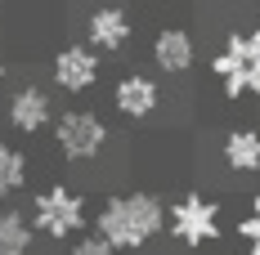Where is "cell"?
Segmentation results:
<instances>
[{
    "instance_id": "obj_1",
    "label": "cell",
    "mask_w": 260,
    "mask_h": 255,
    "mask_svg": "<svg viewBox=\"0 0 260 255\" xmlns=\"http://www.w3.org/2000/svg\"><path fill=\"white\" fill-rule=\"evenodd\" d=\"M94 233L112 251H144L153 237L166 233V206L157 193H144V188L112 193L94 215Z\"/></svg>"
},
{
    "instance_id": "obj_2",
    "label": "cell",
    "mask_w": 260,
    "mask_h": 255,
    "mask_svg": "<svg viewBox=\"0 0 260 255\" xmlns=\"http://www.w3.org/2000/svg\"><path fill=\"white\" fill-rule=\"evenodd\" d=\"M211 72L229 99H256L260 94V27L229 31L220 54L211 58Z\"/></svg>"
},
{
    "instance_id": "obj_3",
    "label": "cell",
    "mask_w": 260,
    "mask_h": 255,
    "mask_svg": "<svg viewBox=\"0 0 260 255\" xmlns=\"http://www.w3.org/2000/svg\"><path fill=\"white\" fill-rule=\"evenodd\" d=\"M31 233H41L45 242H72L85 229V197L68 184H45L31 197Z\"/></svg>"
},
{
    "instance_id": "obj_4",
    "label": "cell",
    "mask_w": 260,
    "mask_h": 255,
    "mask_svg": "<svg viewBox=\"0 0 260 255\" xmlns=\"http://www.w3.org/2000/svg\"><path fill=\"white\" fill-rule=\"evenodd\" d=\"M166 229L171 237L188 246V251H202L211 242H220V202L215 197H202V193H184L175 197V206L166 210Z\"/></svg>"
},
{
    "instance_id": "obj_5",
    "label": "cell",
    "mask_w": 260,
    "mask_h": 255,
    "mask_svg": "<svg viewBox=\"0 0 260 255\" xmlns=\"http://www.w3.org/2000/svg\"><path fill=\"white\" fill-rule=\"evenodd\" d=\"M54 148L68 161H94L108 148V121L94 107H68L54 117Z\"/></svg>"
},
{
    "instance_id": "obj_6",
    "label": "cell",
    "mask_w": 260,
    "mask_h": 255,
    "mask_svg": "<svg viewBox=\"0 0 260 255\" xmlns=\"http://www.w3.org/2000/svg\"><path fill=\"white\" fill-rule=\"evenodd\" d=\"M99 72H104V58L90 50L85 41H72V45H63L50 58V77H54V85L63 94H90L94 81H99Z\"/></svg>"
},
{
    "instance_id": "obj_7",
    "label": "cell",
    "mask_w": 260,
    "mask_h": 255,
    "mask_svg": "<svg viewBox=\"0 0 260 255\" xmlns=\"http://www.w3.org/2000/svg\"><path fill=\"white\" fill-rule=\"evenodd\" d=\"M130 36H135V18H130V9H121V5H94L85 14V45L94 54L126 50Z\"/></svg>"
},
{
    "instance_id": "obj_8",
    "label": "cell",
    "mask_w": 260,
    "mask_h": 255,
    "mask_svg": "<svg viewBox=\"0 0 260 255\" xmlns=\"http://www.w3.org/2000/svg\"><path fill=\"white\" fill-rule=\"evenodd\" d=\"M5 121H9V130H18V134H41V130L54 126V99L45 85H18L14 94H9V103H5Z\"/></svg>"
},
{
    "instance_id": "obj_9",
    "label": "cell",
    "mask_w": 260,
    "mask_h": 255,
    "mask_svg": "<svg viewBox=\"0 0 260 255\" xmlns=\"http://www.w3.org/2000/svg\"><path fill=\"white\" fill-rule=\"evenodd\" d=\"M112 107L126 117V121H148L157 107H161V90L153 77L144 72H126V77L112 85Z\"/></svg>"
},
{
    "instance_id": "obj_10",
    "label": "cell",
    "mask_w": 260,
    "mask_h": 255,
    "mask_svg": "<svg viewBox=\"0 0 260 255\" xmlns=\"http://www.w3.org/2000/svg\"><path fill=\"white\" fill-rule=\"evenodd\" d=\"M153 63L166 77L188 72V67L198 63V41H193V31H184V27H161L153 36Z\"/></svg>"
},
{
    "instance_id": "obj_11",
    "label": "cell",
    "mask_w": 260,
    "mask_h": 255,
    "mask_svg": "<svg viewBox=\"0 0 260 255\" xmlns=\"http://www.w3.org/2000/svg\"><path fill=\"white\" fill-rule=\"evenodd\" d=\"M220 157H224V166L234 175H256L260 170V130H247V126L229 130L224 143H220Z\"/></svg>"
},
{
    "instance_id": "obj_12",
    "label": "cell",
    "mask_w": 260,
    "mask_h": 255,
    "mask_svg": "<svg viewBox=\"0 0 260 255\" xmlns=\"http://www.w3.org/2000/svg\"><path fill=\"white\" fill-rule=\"evenodd\" d=\"M36 233L18 206H0V255H31Z\"/></svg>"
},
{
    "instance_id": "obj_13",
    "label": "cell",
    "mask_w": 260,
    "mask_h": 255,
    "mask_svg": "<svg viewBox=\"0 0 260 255\" xmlns=\"http://www.w3.org/2000/svg\"><path fill=\"white\" fill-rule=\"evenodd\" d=\"M27 161H31V157H27L23 148H14V143L0 139V197H14V193L27 188V175H31Z\"/></svg>"
},
{
    "instance_id": "obj_14",
    "label": "cell",
    "mask_w": 260,
    "mask_h": 255,
    "mask_svg": "<svg viewBox=\"0 0 260 255\" xmlns=\"http://www.w3.org/2000/svg\"><path fill=\"white\" fill-rule=\"evenodd\" d=\"M238 237L247 242V255H260V193L251 197V210L238 220Z\"/></svg>"
},
{
    "instance_id": "obj_15",
    "label": "cell",
    "mask_w": 260,
    "mask_h": 255,
    "mask_svg": "<svg viewBox=\"0 0 260 255\" xmlns=\"http://www.w3.org/2000/svg\"><path fill=\"white\" fill-rule=\"evenodd\" d=\"M72 255H117V251L108 246L99 233H85V237H77V242H72Z\"/></svg>"
},
{
    "instance_id": "obj_16",
    "label": "cell",
    "mask_w": 260,
    "mask_h": 255,
    "mask_svg": "<svg viewBox=\"0 0 260 255\" xmlns=\"http://www.w3.org/2000/svg\"><path fill=\"white\" fill-rule=\"evenodd\" d=\"M9 77V58H5V50H0V81Z\"/></svg>"
},
{
    "instance_id": "obj_17",
    "label": "cell",
    "mask_w": 260,
    "mask_h": 255,
    "mask_svg": "<svg viewBox=\"0 0 260 255\" xmlns=\"http://www.w3.org/2000/svg\"><path fill=\"white\" fill-rule=\"evenodd\" d=\"M234 255H238V251H234ZM242 255H247V251H242Z\"/></svg>"
}]
</instances>
